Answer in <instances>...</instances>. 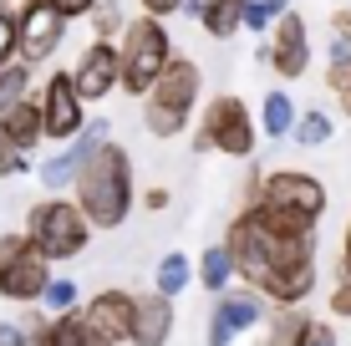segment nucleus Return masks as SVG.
Segmentation results:
<instances>
[{
    "label": "nucleus",
    "mask_w": 351,
    "mask_h": 346,
    "mask_svg": "<svg viewBox=\"0 0 351 346\" xmlns=\"http://www.w3.org/2000/svg\"><path fill=\"white\" fill-rule=\"evenodd\" d=\"M224 245L234 255V275L260 291L270 306H306V295L321 280L316 260V234L295 240V234H275L255 209H239L224 230Z\"/></svg>",
    "instance_id": "1"
},
{
    "label": "nucleus",
    "mask_w": 351,
    "mask_h": 346,
    "mask_svg": "<svg viewBox=\"0 0 351 346\" xmlns=\"http://www.w3.org/2000/svg\"><path fill=\"white\" fill-rule=\"evenodd\" d=\"M326 184L306 169H255L245 178V199L239 209H255L275 234H295V240H311L326 219Z\"/></svg>",
    "instance_id": "2"
},
{
    "label": "nucleus",
    "mask_w": 351,
    "mask_h": 346,
    "mask_svg": "<svg viewBox=\"0 0 351 346\" xmlns=\"http://www.w3.org/2000/svg\"><path fill=\"white\" fill-rule=\"evenodd\" d=\"M71 199L92 219V230H123L132 204H138V184H132V153L117 138H107L102 148L87 158V169L71 184Z\"/></svg>",
    "instance_id": "3"
},
{
    "label": "nucleus",
    "mask_w": 351,
    "mask_h": 346,
    "mask_svg": "<svg viewBox=\"0 0 351 346\" xmlns=\"http://www.w3.org/2000/svg\"><path fill=\"white\" fill-rule=\"evenodd\" d=\"M189 148H193V158L219 153V158L250 163V158H255V148H260V117H255V107L239 97V92H214V97L204 102V112H199V127L189 133Z\"/></svg>",
    "instance_id": "4"
},
{
    "label": "nucleus",
    "mask_w": 351,
    "mask_h": 346,
    "mask_svg": "<svg viewBox=\"0 0 351 346\" xmlns=\"http://www.w3.org/2000/svg\"><path fill=\"white\" fill-rule=\"evenodd\" d=\"M199 92H204V66L178 51L163 66V77L148 87V97H143V133L158 143L184 138L193 123V107H199Z\"/></svg>",
    "instance_id": "5"
},
{
    "label": "nucleus",
    "mask_w": 351,
    "mask_h": 346,
    "mask_svg": "<svg viewBox=\"0 0 351 346\" xmlns=\"http://www.w3.org/2000/svg\"><path fill=\"white\" fill-rule=\"evenodd\" d=\"M173 31H168V21L158 16H132L128 31L117 36V62H123V92L128 97H148V87L163 77V66L173 62Z\"/></svg>",
    "instance_id": "6"
},
{
    "label": "nucleus",
    "mask_w": 351,
    "mask_h": 346,
    "mask_svg": "<svg viewBox=\"0 0 351 346\" xmlns=\"http://www.w3.org/2000/svg\"><path fill=\"white\" fill-rule=\"evenodd\" d=\"M26 234H31V245L41 249L51 265H62V260H77L82 249L92 245V219L82 214L77 199H66V194H46V199H36V204L26 209Z\"/></svg>",
    "instance_id": "7"
},
{
    "label": "nucleus",
    "mask_w": 351,
    "mask_h": 346,
    "mask_svg": "<svg viewBox=\"0 0 351 346\" xmlns=\"http://www.w3.org/2000/svg\"><path fill=\"white\" fill-rule=\"evenodd\" d=\"M46 285H51V260L31 245L26 230L0 234V295L10 306H41Z\"/></svg>",
    "instance_id": "8"
},
{
    "label": "nucleus",
    "mask_w": 351,
    "mask_h": 346,
    "mask_svg": "<svg viewBox=\"0 0 351 346\" xmlns=\"http://www.w3.org/2000/svg\"><path fill=\"white\" fill-rule=\"evenodd\" d=\"M36 102H41L46 143H71L82 127L92 123V117H87V97L77 92V77H71V66L46 71V82L36 87Z\"/></svg>",
    "instance_id": "9"
},
{
    "label": "nucleus",
    "mask_w": 351,
    "mask_h": 346,
    "mask_svg": "<svg viewBox=\"0 0 351 346\" xmlns=\"http://www.w3.org/2000/svg\"><path fill=\"white\" fill-rule=\"evenodd\" d=\"M66 26L71 21L51 0H16V31H21V62L41 66L56 56V46L66 41Z\"/></svg>",
    "instance_id": "10"
},
{
    "label": "nucleus",
    "mask_w": 351,
    "mask_h": 346,
    "mask_svg": "<svg viewBox=\"0 0 351 346\" xmlns=\"http://www.w3.org/2000/svg\"><path fill=\"white\" fill-rule=\"evenodd\" d=\"M71 77H77V92L87 97V107L107 102L112 92H123V62H117V41H92L82 46L77 66H71Z\"/></svg>",
    "instance_id": "11"
},
{
    "label": "nucleus",
    "mask_w": 351,
    "mask_h": 346,
    "mask_svg": "<svg viewBox=\"0 0 351 346\" xmlns=\"http://www.w3.org/2000/svg\"><path fill=\"white\" fill-rule=\"evenodd\" d=\"M107 127H112V123L92 117V123L82 127L77 138H71V143H62V148H56L51 158H46L41 169H36V173H41V184L51 188V194H62V188H71V184H77V173L87 169V158H92V153L107 143Z\"/></svg>",
    "instance_id": "12"
},
{
    "label": "nucleus",
    "mask_w": 351,
    "mask_h": 346,
    "mask_svg": "<svg viewBox=\"0 0 351 346\" xmlns=\"http://www.w3.org/2000/svg\"><path fill=\"white\" fill-rule=\"evenodd\" d=\"M270 71L280 82H300L311 71V26L300 10H285L270 26Z\"/></svg>",
    "instance_id": "13"
},
{
    "label": "nucleus",
    "mask_w": 351,
    "mask_h": 346,
    "mask_svg": "<svg viewBox=\"0 0 351 346\" xmlns=\"http://www.w3.org/2000/svg\"><path fill=\"white\" fill-rule=\"evenodd\" d=\"M265 321V295L260 291H224L219 306L209 316V346H234V336H245L250 326Z\"/></svg>",
    "instance_id": "14"
},
{
    "label": "nucleus",
    "mask_w": 351,
    "mask_h": 346,
    "mask_svg": "<svg viewBox=\"0 0 351 346\" xmlns=\"http://www.w3.org/2000/svg\"><path fill=\"white\" fill-rule=\"evenodd\" d=\"M132 311H138V295L132 291H97L87 306H82V316H87V326L97 331V341L107 346H128L132 336Z\"/></svg>",
    "instance_id": "15"
},
{
    "label": "nucleus",
    "mask_w": 351,
    "mask_h": 346,
    "mask_svg": "<svg viewBox=\"0 0 351 346\" xmlns=\"http://www.w3.org/2000/svg\"><path fill=\"white\" fill-rule=\"evenodd\" d=\"M173 301L158 291L138 295V311H132V336L128 346H168V336H173Z\"/></svg>",
    "instance_id": "16"
},
{
    "label": "nucleus",
    "mask_w": 351,
    "mask_h": 346,
    "mask_svg": "<svg viewBox=\"0 0 351 346\" xmlns=\"http://www.w3.org/2000/svg\"><path fill=\"white\" fill-rule=\"evenodd\" d=\"M0 138L10 143L16 153H36V143H46V127H41V102H36V92L31 97H21L16 107H5L0 112Z\"/></svg>",
    "instance_id": "17"
},
{
    "label": "nucleus",
    "mask_w": 351,
    "mask_h": 346,
    "mask_svg": "<svg viewBox=\"0 0 351 346\" xmlns=\"http://www.w3.org/2000/svg\"><path fill=\"white\" fill-rule=\"evenodd\" d=\"M260 133L265 138H290V133H295V117H300V107H295V97H290V92L285 87H270V92H265V97H260Z\"/></svg>",
    "instance_id": "18"
},
{
    "label": "nucleus",
    "mask_w": 351,
    "mask_h": 346,
    "mask_svg": "<svg viewBox=\"0 0 351 346\" xmlns=\"http://www.w3.org/2000/svg\"><path fill=\"white\" fill-rule=\"evenodd\" d=\"M239 21H245V0H204V10H199V31L209 41L239 36Z\"/></svg>",
    "instance_id": "19"
},
{
    "label": "nucleus",
    "mask_w": 351,
    "mask_h": 346,
    "mask_svg": "<svg viewBox=\"0 0 351 346\" xmlns=\"http://www.w3.org/2000/svg\"><path fill=\"white\" fill-rule=\"evenodd\" d=\"M199 285L204 291H214V295H224L229 285H234V255H229V245H209V249H199Z\"/></svg>",
    "instance_id": "20"
},
{
    "label": "nucleus",
    "mask_w": 351,
    "mask_h": 346,
    "mask_svg": "<svg viewBox=\"0 0 351 346\" xmlns=\"http://www.w3.org/2000/svg\"><path fill=\"white\" fill-rule=\"evenodd\" d=\"M189 285H193V260L184 255V249H168V255L158 260V270H153V291L173 301V295H184Z\"/></svg>",
    "instance_id": "21"
},
{
    "label": "nucleus",
    "mask_w": 351,
    "mask_h": 346,
    "mask_svg": "<svg viewBox=\"0 0 351 346\" xmlns=\"http://www.w3.org/2000/svg\"><path fill=\"white\" fill-rule=\"evenodd\" d=\"M306 326H311L306 306H275L270 331H265V346H300L306 341Z\"/></svg>",
    "instance_id": "22"
},
{
    "label": "nucleus",
    "mask_w": 351,
    "mask_h": 346,
    "mask_svg": "<svg viewBox=\"0 0 351 346\" xmlns=\"http://www.w3.org/2000/svg\"><path fill=\"white\" fill-rule=\"evenodd\" d=\"M300 143V148H326V143L336 138V117L321 112V107H306V112L295 117V133H290Z\"/></svg>",
    "instance_id": "23"
},
{
    "label": "nucleus",
    "mask_w": 351,
    "mask_h": 346,
    "mask_svg": "<svg viewBox=\"0 0 351 346\" xmlns=\"http://www.w3.org/2000/svg\"><path fill=\"white\" fill-rule=\"evenodd\" d=\"M51 346H97V331L87 326L82 311H62L51 316Z\"/></svg>",
    "instance_id": "24"
},
{
    "label": "nucleus",
    "mask_w": 351,
    "mask_h": 346,
    "mask_svg": "<svg viewBox=\"0 0 351 346\" xmlns=\"http://www.w3.org/2000/svg\"><path fill=\"white\" fill-rule=\"evenodd\" d=\"M128 21H132V16H128L123 0H102V5H97L92 16H87V26H92L97 41H117V36L128 31Z\"/></svg>",
    "instance_id": "25"
},
{
    "label": "nucleus",
    "mask_w": 351,
    "mask_h": 346,
    "mask_svg": "<svg viewBox=\"0 0 351 346\" xmlns=\"http://www.w3.org/2000/svg\"><path fill=\"white\" fill-rule=\"evenodd\" d=\"M31 82H36V66H31V62L0 66V112H5V107H16L21 97H31Z\"/></svg>",
    "instance_id": "26"
},
{
    "label": "nucleus",
    "mask_w": 351,
    "mask_h": 346,
    "mask_svg": "<svg viewBox=\"0 0 351 346\" xmlns=\"http://www.w3.org/2000/svg\"><path fill=\"white\" fill-rule=\"evenodd\" d=\"M326 87H331V97L351 87V41L341 36H331V46H326Z\"/></svg>",
    "instance_id": "27"
},
{
    "label": "nucleus",
    "mask_w": 351,
    "mask_h": 346,
    "mask_svg": "<svg viewBox=\"0 0 351 346\" xmlns=\"http://www.w3.org/2000/svg\"><path fill=\"white\" fill-rule=\"evenodd\" d=\"M21 341L16 346H51V316L41 311V306H21Z\"/></svg>",
    "instance_id": "28"
},
{
    "label": "nucleus",
    "mask_w": 351,
    "mask_h": 346,
    "mask_svg": "<svg viewBox=\"0 0 351 346\" xmlns=\"http://www.w3.org/2000/svg\"><path fill=\"white\" fill-rule=\"evenodd\" d=\"M41 311L46 316L82 311V306H77V280H71V275H51V285H46V295H41Z\"/></svg>",
    "instance_id": "29"
},
{
    "label": "nucleus",
    "mask_w": 351,
    "mask_h": 346,
    "mask_svg": "<svg viewBox=\"0 0 351 346\" xmlns=\"http://www.w3.org/2000/svg\"><path fill=\"white\" fill-rule=\"evenodd\" d=\"M21 62V31H16V5H0V66Z\"/></svg>",
    "instance_id": "30"
},
{
    "label": "nucleus",
    "mask_w": 351,
    "mask_h": 346,
    "mask_svg": "<svg viewBox=\"0 0 351 346\" xmlns=\"http://www.w3.org/2000/svg\"><path fill=\"white\" fill-rule=\"evenodd\" d=\"M275 10H270V0H245V21H239V31H250V36H270L275 26Z\"/></svg>",
    "instance_id": "31"
},
{
    "label": "nucleus",
    "mask_w": 351,
    "mask_h": 346,
    "mask_svg": "<svg viewBox=\"0 0 351 346\" xmlns=\"http://www.w3.org/2000/svg\"><path fill=\"white\" fill-rule=\"evenodd\" d=\"M21 173H31V158L16 153L5 138H0V184H5V178H21Z\"/></svg>",
    "instance_id": "32"
},
{
    "label": "nucleus",
    "mask_w": 351,
    "mask_h": 346,
    "mask_svg": "<svg viewBox=\"0 0 351 346\" xmlns=\"http://www.w3.org/2000/svg\"><path fill=\"white\" fill-rule=\"evenodd\" d=\"M326 306H331L336 321H351V275H336V291L326 295Z\"/></svg>",
    "instance_id": "33"
},
{
    "label": "nucleus",
    "mask_w": 351,
    "mask_h": 346,
    "mask_svg": "<svg viewBox=\"0 0 351 346\" xmlns=\"http://www.w3.org/2000/svg\"><path fill=\"white\" fill-rule=\"evenodd\" d=\"M300 346H341V336H336V326H331V321H316V316H311L306 341H300Z\"/></svg>",
    "instance_id": "34"
},
{
    "label": "nucleus",
    "mask_w": 351,
    "mask_h": 346,
    "mask_svg": "<svg viewBox=\"0 0 351 346\" xmlns=\"http://www.w3.org/2000/svg\"><path fill=\"white\" fill-rule=\"evenodd\" d=\"M51 5H56V10H62V16H66V21H87V16H92V10H97V5H102V0H51Z\"/></svg>",
    "instance_id": "35"
},
{
    "label": "nucleus",
    "mask_w": 351,
    "mask_h": 346,
    "mask_svg": "<svg viewBox=\"0 0 351 346\" xmlns=\"http://www.w3.org/2000/svg\"><path fill=\"white\" fill-rule=\"evenodd\" d=\"M138 5H143V16L168 21V16H178V10H184V0H138Z\"/></svg>",
    "instance_id": "36"
},
{
    "label": "nucleus",
    "mask_w": 351,
    "mask_h": 346,
    "mask_svg": "<svg viewBox=\"0 0 351 346\" xmlns=\"http://www.w3.org/2000/svg\"><path fill=\"white\" fill-rule=\"evenodd\" d=\"M168 204H173V194H168V188H163V184H153V188H148V194H143V209H148V214H163Z\"/></svg>",
    "instance_id": "37"
},
{
    "label": "nucleus",
    "mask_w": 351,
    "mask_h": 346,
    "mask_svg": "<svg viewBox=\"0 0 351 346\" xmlns=\"http://www.w3.org/2000/svg\"><path fill=\"white\" fill-rule=\"evenodd\" d=\"M331 36H341V41H351V0L346 5L331 10Z\"/></svg>",
    "instance_id": "38"
},
{
    "label": "nucleus",
    "mask_w": 351,
    "mask_h": 346,
    "mask_svg": "<svg viewBox=\"0 0 351 346\" xmlns=\"http://www.w3.org/2000/svg\"><path fill=\"white\" fill-rule=\"evenodd\" d=\"M336 270L351 275V224H346V234H341V265H336Z\"/></svg>",
    "instance_id": "39"
},
{
    "label": "nucleus",
    "mask_w": 351,
    "mask_h": 346,
    "mask_svg": "<svg viewBox=\"0 0 351 346\" xmlns=\"http://www.w3.org/2000/svg\"><path fill=\"white\" fill-rule=\"evenodd\" d=\"M336 102H341V117H351V87H346V92H336Z\"/></svg>",
    "instance_id": "40"
},
{
    "label": "nucleus",
    "mask_w": 351,
    "mask_h": 346,
    "mask_svg": "<svg viewBox=\"0 0 351 346\" xmlns=\"http://www.w3.org/2000/svg\"><path fill=\"white\" fill-rule=\"evenodd\" d=\"M270 10H275V16H285V10H290V0H270Z\"/></svg>",
    "instance_id": "41"
},
{
    "label": "nucleus",
    "mask_w": 351,
    "mask_h": 346,
    "mask_svg": "<svg viewBox=\"0 0 351 346\" xmlns=\"http://www.w3.org/2000/svg\"><path fill=\"white\" fill-rule=\"evenodd\" d=\"M0 5H16V0H0Z\"/></svg>",
    "instance_id": "42"
},
{
    "label": "nucleus",
    "mask_w": 351,
    "mask_h": 346,
    "mask_svg": "<svg viewBox=\"0 0 351 346\" xmlns=\"http://www.w3.org/2000/svg\"><path fill=\"white\" fill-rule=\"evenodd\" d=\"M97 346H107V341H97Z\"/></svg>",
    "instance_id": "43"
},
{
    "label": "nucleus",
    "mask_w": 351,
    "mask_h": 346,
    "mask_svg": "<svg viewBox=\"0 0 351 346\" xmlns=\"http://www.w3.org/2000/svg\"><path fill=\"white\" fill-rule=\"evenodd\" d=\"M0 346H5V341H0Z\"/></svg>",
    "instance_id": "44"
}]
</instances>
